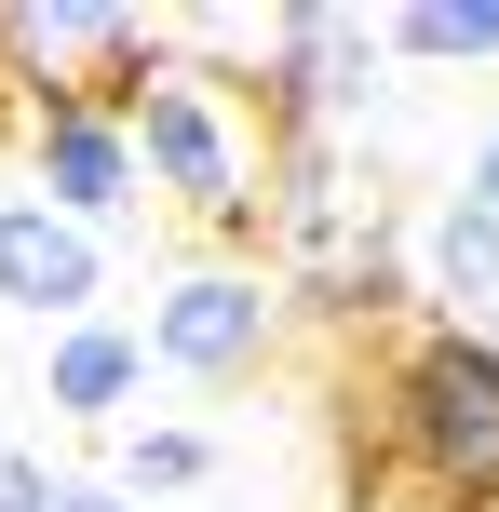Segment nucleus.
I'll return each instance as SVG.
<instances>
[{
    "label": "nucleus",
    "mask_w": 499,
    "mask_h": 512,
    "mask_svg": "<svg viewBox=\"0 0 499 512\" xmlns=\"http://www.w3.org/2000/svg\"><path fill=\"white\" fill-rule=\"evenodd\" d=\"M378 41L419 54V68H486V54H499V0H405Z\"/></svg>",
    "instance_id": "nucleus-10"
},
{
    "label": "nucleus",
    "mask_w": 499,
    "mask_h": 512,
    "mask_svg": "<svg viewBox=\"0 0 499 512\" xmlns=\"http://www.w3.org/2000/svg\"><path fill=\"white\" fill-rule=\"evenodd\" d=\"M284 270L270 256H189V270L149 283V364L189 391H243L270 351H284Z\"/></svg>",
    "instance_id": "nucleus-3"
},
{
    "label": "nucleus",
    "mask_w": 499,
    "mask_h": 512,
    "mask_svg": "<svg viewBox=\"0 0 499 512\" xmlns=\"http://www.w3.org/2000/svg\"><path fill=\"white\" fill-rule=\"evenodd\" d=\"M216 472L230 459H216V432H189V418H135V432L108 445V486L122 499H203Z\"/></svg>",
    "instance_id": "nucleus-9"
},
{
    "label": "nucleus",
    "mask_w": 499,
    "mask_h": 512,
    "mask_svg": "<svg viewBox=\"0 0 499 512\" xmlns=\"http://www.w3.org/2000/svg\"><path fill=\"white\" fill-rule=\"evenodd\" d=\"M378 445L392 486L432 512H499V337L473 324H419L378 378Z\"/></svg>",
    "instance_id": "nucleus-2"
},
{
    "label": "nucleus",
    "mask_w": 499,
    "mask_h": 512,
    "mask_svg": "<svg viewBox=\"0 0 499 512\" xmlns=\"http://www.w3.org/2000/svg\"><path fill=\"white\" fill-rule=\"evenodd\" d=\"M54 512H135V499L108 486V472H68V499H54Z\"/></svg>",
    "instance_id": "nucleus-13"
},
{
    "label": "nucleus",
    "mask_w": 499,
    "mask_h": 512,
    "mask_svg": "<svg viewBox=\"0 0 499 512\" xmlns=\"http://www.w3.org/2000/svg\"><path fill=\"white\" fill-rule=\"evenodd\" d=\"M419 297L446 310V324H473V337H499V216L486 203H432L419 216Z\"/></svg>",
    "instance_id": "nucleus-8"
},
{
    "label": "nucleus",
    "mask_w": 499,
    "mask_h": 512,
    "mask_svg": "<svg viewBox=\"0 0 499 512\" xmlns=\"http://www.w3.org/2000/svg\"><path fill=\"white\" fill-rule=\"evenodd\" d=\"M122 122H135L149 189L189 216V230H216V243H257V230H270L284 135H270V108H257V81H243V68H216V54H189L176 27H162V54L135 68Z\"/></svg>",
    "instance_id": "nucleus-1"
},
{
    "label": "nucleus",
    "mask_w": 499,
    "mask_h": 512,
    "mask_svg": "<svg viewBox=\"0 0 499 512\" xmlns=\"http://www.w3.org/2000/svg\"><path fill=\"white\" fill-rule=\"evenodd\" d=\"M14 162H27V203L81 216L95 243L149 203V162H135V122H122V108H27Z\"/></svg>",
    "instance_id": "nucleus-5"
},
{
    "label": "nucleus",
    "mask_w": 499,
    "mask_h": 512,
    "mask_svg": "<svg viewBox=\"0 0 499 512\" xmlns=\"http://www.w3.org/2000/svg\"><path fill=\"white\" fill-rule=\"evenodd\" d=\"M54 499H68V472L41 445H0V512H54Z\"/></svg>",
    "instance_id": "nucleus-11"
},
{
    "label": "nucleus",
    "mask_w": 499,
    "mask_h": 512,
    "mask_svg": "<svg viewBox=\"0 0 499 512\" xmlns=\"http://www.w3.org/2000/svg\"><path fill=\"white\" fill-rule=\"evenodd\" d=\"M135 391H149V324H122V310H95V324L41 337V405L68 418V432H135Z\"/></svg>",
    "instance_id": "nucleus-7"
},
{
    "label": "nucleus",
    "mask_w": 499,
    "mask_h": 512,
    "mask_svg": "<svg viewBox=\"0 0 499 512\" xmlns=\"http://www.w3.org/2000/svg\"><path fill=\"white\" fill-rule=\"evenodd\" d=\"M149 54H162V14H122V0H0L14 108H122Z\"/></svg>",
    "instance_id": "nucleus-4"
},
{
    "label": "nucleus",
    "mask_w": 499,
    "mask_h": 512,
    "mask_svg": "<svg viewBox=\"0 0 499 512\" xmlns=\"http://www.w3.org/2000/svg\"><path fill=\"white\" fill-rule=\"evenodd\" d=\"M0 310H27V324H95L108 310V243L81 230V216L27 203V189H0Z\"/></svg>",
    "instance_id": "nucleus-6"
},
{
    "label": "nucleus",
    "mask_w": 499,
    "mask_h": 512,
    "mask_svg": "<svg viewBox=\"0 0 499 512\" xmlns=\"http://www.w3.org/2000/svg\"><path fill=\"white\" fill-rule=\"evenodd\" d=\"M459 203H486V216H499V122L473 135V162H459Z\"/></svg>",
    "instance_id": "nucleus-12"
}]
</instances>
